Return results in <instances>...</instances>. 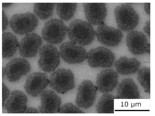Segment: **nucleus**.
<instances>
[{
    "mask_svg": "<svg viewBox=\"0 0 155 116\" xmlns=\"http://www.w3.org/2000/svg\"><path fill=\"white\" fill-rule=\"evenodd\" d=\"M87 58L88 65L92 68H106L113 65L115 56L109 48L98 46L89 50Z\"/></svg>",
    "mask_w": 155,
    "mask_h": 116,
    "instance_id": "0eeeda50",
    "label": "nucleus"
},
{
    "mask_svg": "<svg viewBox=\"0 0 155 116\" xmlns=\"http://www.w3.org/2000/svg\"><path fill=\"white\" fill-rule=\"evenodd\" d=\"M55 4L53 3H34V12L39 18L45 20L52 15Z\"/></svg>",
    "mask_w": 155,
    "mask_h": 116,
    "instance_id": "b1692460",
    "label": "nucleus"
},
{
    "mask_svg": "<svg viewBox=\"0 0 155 116\" xmlns=\"http://www.w3.org/2000/svg\"><path fill=\"white\" fill-rule=\"evenodd\" d=\"M118 83V73L112 68L103 70L97 76L96 87L97 90L102 93L111 92L117 86Z\"/></svg>",
    "mask_w": 155,
    "mask_h": 116,
    "instance_id": "dca6fc26",
    "label": "nucleus"
},
{
    "mask_svg": "<svg viewBox=\"0 0 155 116\" xmlns=\"http://www.w3.org/2000/svg\"><path fill=\"white\" fill-rule=\"evenodd\" d=\"M96 86L89 80L83 81L78 85L75 102L79 108L86 109L91 107L96 99Z\"/></svg>",
    "mask_w": 155,
    "mask_h": 116,
    "instance_id": "1a4fd4ad",
    "label": "nucleus"
},
{
    "mask_svg": "<svg viewBox=\"0 0 155 116\" xmlns=\"http://www.w3.org/2000/svg\"><path fill=\"white\" fill-rule=\"evenodd\" d=\"M59 53L63 61L69 64L81 63L87 58L86 49L71 41L62 43L59 47Z\"/></svg>",
    "mask_w": 155,
    "mask_h": 116,
    "instance_id": "6e6552de",
    "label": "nucleus"
},
{
    "mask_svg": "<svg viewBox=\"0 0 155 116\" xmlns=\"http://www.w3.org/2000/svg\"><path fill=\"white\" fill-rule=\"evenodd\" d=\"M114 65L117 73L122 75H130L138 72L140 63L135 58H128L124 56L116 60Z\"/></svg>",
    "mask_w": 155,
    "mask_h": 116,
    "instance_id": "aec40b11",
    "label": "nucleus"
},
{
    "mask_svg": "<svg viewBox=\"0 0 155 116\" xmlns=\"http://www.w3.org/2000/svg\"><path fill=\"white\" fill-rule=\"evenodd\" d=\"M2 79L3 80L4 78L5 75V73L4 72V68L3 67L2 68Z\"/></svg>",
    "mask_w": 155,
    "mask_h": 116,
    "instance_id": "473e14b6",
    "label": "nucleus"
},
{
    "mask_svg": "<svg viewBox=\"0 0 155 116\" xmlns=\"http://www.w3.org/2000/svg\"><path fill=\"white\" fill-rule=\"evenodd\" d=\"M77 4L76 3H57L56 12L58 16L62 20H69L74 15Z\"/></svg>",
    "mask_w": 155,
    "mask_h": 116,
    "instance_id": "5701e85b",
    "label": "nucleus"
},
{
    "mask_svg": "<svg viewBox=\"0 0 155 116\" xmlns=\"http://www.w3.org/2000/svg\"><path fill=\"white\" fill-rule=\"evenodd\" d=\"M40 113L39 111L37 109L33 107H27L24 113Z\"/></svg>",
    "mask_w": 155,
    "mask_h": 116,
    "instance_id": "c756f323",
    "label": "nucleus"
},
{
    "mask_svg": "<svg viewBox=\"0 0 155 116\" xmlns=\"http://www.w3.org/2000/svg\"><path fill=\"white\" fill-rule=\"evenodd\" d=\"M117 97L120 99L140 98L138 87L132 79L126 78L121 81L117 88Z\"/></svg>",
    "mask_w": 155,
    "mask_h": 116,
    "instance_id": "6ab92c4d",
    "label": "nucleus"
},
{
    "mask_svg": "<svg viewBox=\"0 0 155 116\" xmlns=\"http://www.w3.org/2000/svg\"><path fill=\"white\" fill-rule=\"evenodd\" d=\"M28 99L22 91H13L6 100L4 107L8 113H24L27 108Z\"/></svg>",
    "mask_w": 155,
    "mask_h": 116,
    "instance_id": "a211bd4d",
    "label": "nucleus"
},
{
    "mask_svg": "<svg viewBox=\"0 0 155 116\" xmlns=\"http://www.w3.org/2000/svg\"><path fill=\"white\" fill-rule=\"evenodd\" d=\"M49 80L50 87L61 94L72 89L75 85L74 75L69 69H58L51 74Z\"/></svg>",
    "mask_w": 155,
    "mask_h": 116,
    "instance_id": "7ed1b4c3",
    "label": "nucleus"
},
{
    "mask_svg": "<svg viewBox=\"0 0 155 116\" xmlns=\"http://www.w3.org/2000/svg\"><path fill=\"white\" fill-rule=\"evenodd\" d=\"M67 34L71 41L85 46L93 41L96 33L92 26L89 22L82 19H75L68 27Z\"/></svg>",
    "mask_w": 155,
    "mask_h": 116,
    "instance_id": "f257e3e1",
    "label": "nucleus"
},
{
    "mask_svg": "<svg viewBox=\"0 0 155 116\" xmlns=\"http://www.w3.org/2000/svg\"><path fill=\"white\" fill-rule=\"evenodd\" d=\"M60 55L57 48L52 45H43L39 49V68L46 72L54 71L59 64Z\"/></svg>",
    "mask_w": 155,
    "mask_h": 116,
    "instance_id": "423d86ee",
    "label": "nucleus"
},
{
    "mask_svg": "<svg viewBox=\"0 0 155 116\" xmlns=\"http://www.w3.org/2000/svg\"><path fill=\"white\" fill-rule=\"evenodd\" d=\"M117 97L111 94L106 93L100 98L96 107L97 113H114V100Z\"/></svg>",
    "mask_w": 155,
    "mask_h": 116,
    "instance_id": "4be33fe9",
    "label": "nucleus"
},
{
    "mask_svg": "<svg viewBox=\"0 0 155 116\" xmlns=\"http://www.w3.org/2000/svg\"><path fill=\"white\" fill-rule=\"evenodd\" d=\"M143 30L150 37V20H147L145 23V25L143 28Z\"/></svg>",
    "mask_w": 155,
    "mask_h": 116,
    "instance_id": "c85d7f7f",
    "label": "nucleus"
},
{
    "mask_svg": "<svg viewBox=\"0 0 155 116\" xmlns=\"http://www.w3.org/2000/svg\"><path fill=\"white\" fill-rule=\"evenodd\" d=\"M19 44L16 36L10 32L2 34V57L10 58L14 55Z\"/></svg>",
    "mask_w": 155,
    "mask_h": 116,
    "instance_id": "412c9836",
    "label": "nucleus"
},
{
    "mask_svg": "<svg viewBox=\"0 0 155 116\" xmlns=\"http://www.w3.org/2000/svg\"><path fill=\"white\" fill-rule=\"evenodd\" d=\"M137 79L144 91L150 93V68L145 67L139 69L137 75Z\"/></svg>",
    "mask_w": 155,
    "mask_h": 116,
    "instance_id": "393cba45",
    "label": "nucleus"
},
{
    "mask_svg": "<svg viewBox=\"0 0 155 116\" xmlns=\"http://www.w3.org/2000/svg\"><path fill=\"white\" fill-rule=\"evenodd\" d=\"M68 27L61 20L51 18L45 24L41 31L42 38L51 44H58L65 38Z\"/></svg>",
    "mask_w": 155,
    "mask_h": 116,
    "instance_id": "20e7f679",
    "label": "nucleus"
},
{
    "mask_svg": "<svg viewBox=\"0 0 155 116\" xmlns=\"http://www.w3.org/2000/svg\"><path fill=\"white\" fill-rule=\"evenodd\" d=\"M2 31H4L7 28L8 24V18L3 10H2Z\"/></svg>",
    "mask_w": 155,
    "mask_h": 116,
    "instance_id": "cd10ccee",
    "label": "nucleus"
},
{
    "mask_svg": "<svg viewBox=\"0 0 155 116\" xmlns=\"http://www.w3.org/2000/svg\"><path fill=\"white\" fill-rule=\"evenodd\" d=\"M2 107L3 108L5 104V102L9 96L10 92L9 89L2 82Z\"/></svg>",
    "mask_w": 155,
    "mask_h": 116,
    "instance_id": "bb28decb",
    "label": "nucleus"
},
{
    "mask_svg": "<svg viewBox=\"0 0 155 116\" xmlns=\"http://www.w3.org/2000/svg\"><path fill=\"white\" fill-rule=\"evenodd\" d=\"M144 10L145 12L150 15V3H145L144 6Z\"/></svg>",
    "mask_w": 155,
    "mask_h": 116,
    "instance_id": "7c9ffc66",
    "label": "nucleus"
},
{
    "mask_svg": "<svg viewBox=\"0 0 155 116\" xmlns=\"http://www.w3.org/2000/svg\"><path fill=\"white\" fill-rule=\"evenodd\" d=\"M49 83V80L46 74L35 72L28 76L24 88L28 95L36 97L43 91Z\"/></svg>",
    "mask_w": 155,
    "mask_h": 116,
    "instance_id": "ddd939ff",
    "label": "nucleus"
},
{
    "mask_svg": "<svg viewBox=\"0 0 155 116\" xmlns=\"http://www.w3.org/2000/svg\"><path fill=\"white\" fill-rule=\"evenodd\" d=\"M126 42L129 51L134 55L150 54V44L142 32L132 30L127 34Z\"/></svg>",
    "mask_w": 155,
    "mask_h": 116,
    "instance_id": "9b49d317",
    "label": "nucleus"
},
{
    "mask_svg": "<svg viewBox=\"0 0 155 116\" xmlns=\"http://www.w3.org/2000/svg\"><path fill=\"white\" fill-rule=\"evenodd\" d=\"M40 99V105L38 107L40 113H58L61 101L54 91L50 89L44 91L41 94Z\"/></svg>",
    "mask_w": 155,
    "mask_h": 116,
    "instance_id": "f3484780",
    "label": "nucleus"
},
{
    "mask_svg": "<svg viewBox=\"0 0 155 116\" xmlns=\"http://www.w3.org/2000/svg\"><path fill=\"white\" fill-rule=\"evenodd\" d=\"M83 4L85 17L88 22L94 25L103 23L107 15L105 3H84Z\"/></svg>",
    "mask_w": 155,
    "mask_h": 116,
    "instance_id": "2eb2a0df",
    "label": "nucleus"
},
{
    "mask_svg": "<svg viewBox=\"0 0 155 116\" xmlns=\"http://www.w3.org/2000/svg\"><path fill=\"white\" fill-rule=\"evenodd\" d=\"M114 14L118 28L124 31H131L138 24L139 16L134 8L127 3L117 6Z\"/></svg>",
    "mask_w": 155,
    "mask_h": 116,
    "instance_id": "f03ea898",
    "label": "nucleus"
},
{
    "mask_svg": "<svg viewBox=\"0 0 155 116\" xmlns=\"http://www.w3.org/2000/svg\"><path fill=\"white\" fill-rule=\"evenodd\" d=\"M59 113H84V112L72 103L69 102L64 104L60 108Z\"/></svg>",
    "mask_w": 155,
    "mask_h": 116,
    "instance_id": "a878e982",
    "label": "nucleus"
},
{
    "mask_svg": "<svg viewBox=\"0 0 155 116\" xmlns=\"http://www.w3.org/2000/svg\"><path fill=\"white\" fill-rule=\"evenodd\" d=\"M30 69V64L27 60L18 57L9 61L4 68V71L8 80L11 82H14L27 74Z\"/></svg>",
    "mask_w": 155,
    "mask_h": 116,
    "instance_id": "9d476101",
    "label": "nucleus"
},
{
    "mask_svg": "<svg viewBox=\"0 0 155 116\" xmlns=\"http://www.w3.org/2000/svg\"><path fill=\"white\" fill-rule=\"evenodd\" d=\"M12 4V3H2V7L3 8H5V7H8L9 6H10V5H11Z\"/></svg>",
    "mask_w": 155,
    "mask_h": 116,
    "instance_id": "2f4dec72",
    "label": "nucleus"
},
{
    "mask_svg": "<svg viewBox=\"0 0 155 116\" xmlns=\"http://www.w3.org/2000/svg\"><path fill=\"white\" fill-rule=\"evenodd\" d=\"M38 24L36 16L30 12L15 14L12 17L9 22L12 30L18 35L28 34L36 28Z\"/></svg>",
    "mask_w": 155,
    "mask_h": 116,
    "instance_id": "39448f33",
    "label": "nucleus"
},
{
    "mask_svg": "<svg viewBox=\"0 0 155 116\" xmlns=\"http://www.w3.org/2000/svg\"><path fill=\"white\" fill-rule=\"evenodd\" d=\"M98 41L105 45L115 47L118 45L123 38L120 30L102 23L99 25L95 32Z\"/></svg>",
    "mask_w": 155,
    "mask_h": 116,
    "instance_id": "f8f14e48",
    "label": "nucleus"
},
{
    "mask_svg": "<svg viewBox=\"0 0 155 116\" xmlns=\"http://www.w3.org/2000/svg\"><path fill=\"white\" fill-rule=\"evenodd\" d=\"M42 42L41 38L37 34L26 35L19 43L18 48L20 55L24 58L34 57L36 55Z\"/></svg>",
    "mask_w": 155,
    "mask_h": 116,
    "instance_id": "4468645a",
    "label": "nucleus"
}]
</instances>
